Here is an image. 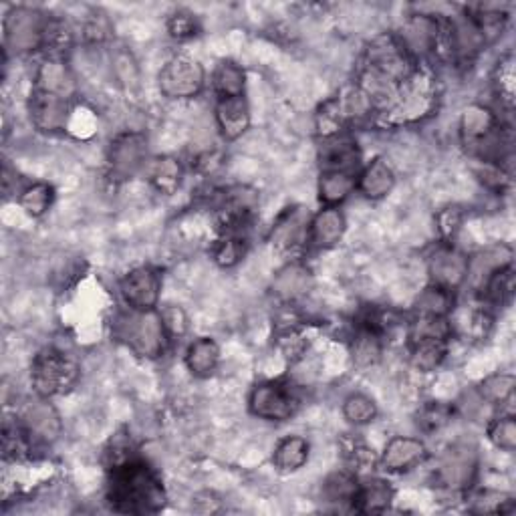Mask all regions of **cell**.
Wrapping results in <instances>:
<instances>
[{
	"mask_svg": "<svg viewBox=\"0 0 516 516\" xmlns=\"http://www.w3.org/2000/svg\"><path fill=\"white\" fill-rule=\"evenodd\" d=\"M107 502L121 514H156L166 506V490L158 472L134 458L109 468Z\"/></svg>",
	"mask_w": 516,
	"mask_h": 516,
	"instance_id": "6da1fadb",
	"label": "cell"
},
{
	"mask_svg": "<svg viewBox=\"0 0 516 516\" xmlns=\"http://www.w3.org/2000/svg\"><path fill=\"white\" fill-rule=\"evenodd\" d=\"M113 333L136 355L144 359H158L170 345V335L164 327L162 315L154 311H132L115 319Z\"/></svg>",
	"mask_w": 516,
	"mask_h": 516,
	"instance_id": "7a4b0ae2",
	"label": "cell"
},
{
	"mask_svg": "<svg viewBox=\"0 0 516 516\" xmlns=\"http://www.w3.org/2000/svg\"><path fill=\"white\" fill-rule=\"evenodd\" d=\"M53 17L35 7H13L5 15V45L17 55L35 53L47 47V35Z\"/></svg>",
	"mask_w": 516,
	"mask_h": 516,
	"instance_id": "3957f363",
	"label": "cell"
},
{
	"mask_svg": "<svg viewBox=\"0 0 516 516\" xmlns=\"http://www.w3.org/2000/svg\"><path fill=\"white\" fill-rule=\"evenodd\" d=\"M79 379L77 363L61 349H43L31 367V381L37 396L55 398L67 394Z\"/></svg>",
	"mask_w": 516,
	"mask_h": 516,
	"instance_id": "277c9868",
	"label": "cell"
},
{
	"mask_svg": "<svg viewBox=\"0 0 516 516\" xmlns=\"http://www.w3.org/2000/svg\"><path fill=\"white\" fill-rule=\"evenodd\" d=\"M436 83L420 67L402 83L396 105L385 113L392 123H414L428 117L436 107Z\"/></svg>",
	"mask_w": 516,
	"mask_h": 516,
	"instance_id": "5b68a950",
	"label": "cell"
},
{
	"mask_svg": "<svg viewBox=\"0 0 516 516\" xmlns=\"http://www.w3.org/2000/svg\"><path fill=\"white\" fill-rule=\"evenodd\" d=\"M363 67L402 85L416 73L418 63L406 53L396 35H379L365 49Z\"/></svg>",
	"mask_w": 516,
	"mask_h": 516,
	"instance_id": "8992f818",
	"label": "cell"
},
{
	"mask_svg": "<svg viewBox=\"0 0 516 516\" xmlns=\"http://www.w3.org/2000/svg\"><path fill=\"white\" fill-rule=\"evenodd\" d=\"M248 408L252 416L267 422H285L295 416L299 398L289 381H263L250 392Z\"/></svg>",
	"mask_w": 516,
	"mask_h": 516,
	"instance_id": "52a82bcc",
	"label": "cell"
},
{
	"mask_svg": "<svg viewBox=\"0 0 516 516\" xmlns=\"http://www.w3.org/2000/svg\"><path fill=\"white\" fill-rule=\"evenodd\" d=\"M158 85L162 95L168 99H192L202 93L206 85V71L200 61L186 55H178L162 67L158 75Z\"/></svg>",
	"mask_w": 516,
	"mask_h": 516,
	"instance_id": "ba28073f",
	"label": "cell"
},
{
	"mask_svg": "<svg viewBox=\"0 0 516 516\" xmlns=\"http://www.w3.org/2000/svg\"><path fill=\"white\" fill-rule=\"evenodd\" d=\"M148 138L142 132H123L113 138L107 150L109 174L115 180H129L148 166Z\"/></svg>",
	"mask_w": 516,
	"mask_h": 516,
	"instance_id": "9c48e42d",
	"label": "cell"
},
{
	"mask_svg": "<svg viewBox=\"0 0 516 516\" xmlns=\"http://www.w3.org/2000/svg\"><path fill=\"white\" fill-rule=\"evenodd\" d=\"M478 476V452L466 442L450 446L436 468V480L448 492L468 490Z\"/></svg>",
	"mask_w": 516,
	"mask_h": 516,
	"instance_id": "30bf717a",
	"label": "cell"
},
{
	"mask_svg": "<svg viewBox=\"0 0 516 516\" xmlns=\"http://www.w3.org/2000/svg\"><path fill=\"white\" fill-rule=\"evenodd\" d=\"M400 45L406 53L416 61H424L436 55L442 39H444V23H440L434 15H412L404 21L400 33H396Z\"/></svg>",
	"mask_w": 516,
	"mask_h": 516,
	"instance_id": "8fae6325",
	"label": "cell"
},
{
	"mask_svg": "<svg viewBox=\"0 0 516 516\" xmlns=\"http://www.w3.org/2000/svg\"><path fill=\"white\" fill-rule=\"evenodd\" d=\"M430 285L456 293L468 279V256L452 242L438 244L428 258Z\"/></svg>",
	"mask_w": 516,
	"mask_h": 516,
	"instance_id": "7c38bea8",
	"label": "cell"
},
{
	"mask_svg": "<svg viewBox=\"0 0 516 516\" xmlns=\"http://www.w3.org/2000/svg\"><path fill=\"white\" fill-rule=\"evenodd\" d=\"M119 293L132 311H154L162 295V275L154 267L132 269L121 279Z\"/></svg>",
	"mask_w": 516,
	"mask_h": 516,
	"instance_id": "4fadbf2b",
	"label": "cell"
},
{
	"mask_svg": "<svg viewBox=\"0 0 516 516\" xmlns=\"http://www.w3.org/2000/svg\"><path fill=\"white\" fill-rule=\"evenodd\" d=\"M502 127L500 115L482 103L468 105L460 115V138L474 158Z\"/></svg>",
	"mask_w": 516,
	"mask_h": 516,
	"instance_id": "5bb4252c",
	"label": "cell"
},
{
	"mask_svg": "<svg viewBox=\"0 0 516 516\" xmlns=\"http://www.w3.org/2000/svg\"><path fill=\"white\" fill-rule=\"evenodd\" d=\"M444 39L450 53L460 63L474 61L488 45L484 31L470 13L448 17L444 23Z\"/></svg>",
	"mask_w": 516,
	"mask_h": 516,
	"instance_id": "9a60e30c",
	"label": "cell"
},
{
	"mask_svg": "<svg viewBox=\"0 0 516 516\" xmlns=\"http://www.w3.org/2000/svg\"><path fill=\"white\" fill-rule=\"evenodd\" d=\"M29 115L37 132L59 134L71 123L73 101L35 89L29 99Z\"/></svg>",
	"mask_w": 516,
	"mask_h": 516,
	"instance_id": "2e32d148",
	"label": "cell"
},
{
	"mask_svg": "<svg viewBox=\"0 0 516 516\" xmlns=\"http://www.w3.org/2000/svg\"><path fill=\"white\" fill-rule=\"evenodd\" d=\"M309 224L311 214L303 206L287 208L273 224L269 242L275 250L293 254L301 250L305 244H309Z\"/></svg>",
	"mask_w": 516,
	"mask_h": 516,
	"instance_id": "e0dca14e",
	"label": "cell"
},
{
	"mask_svg": "<svg viewBox=\"0 0 516 516\" xmlns=\"http://www.w3.org/2000/svg\"><path fill=\"white\" fill-rule=\"evenodd\" d=\"M19 420L35 444H53L63 432L61 416L49 398L39 396L35 402L27 404Z\"/></svg>",
	"mask_w": 516,
	"mask_h": 516,
	"instance_id": "ac0fdd59",
	"label": "cell"
},
{
	"mask_svg": "<svg viewBox=\"0 0 516 516\" xmlns=\"http://www.w3.org/2000/svg\"><path fill=\"white\" fill-rule=\"evenodd\" d=\"M426 454V444L420 438L396 436L385 444L379 464L385 472H410L424 462Z\"/></svg>",
	"mask_w": 516,
	"mask_h": 516,
	"instance_id": "d6986e66",
	"label": "cell"
},
{
	"mask_svg": "<svg viewBox=\"0 0 516 516\" xmlns=\"http://www.w3.org/2000/svg\"><path fill=\"white\" fill-rule=\"evenodd\" d=\"M319 162L321 170H341L353 174H359L361 170V154L357 150V144L345 132L321 140Z\"/></svg>",
	"mask_w": 516,
	"mask_h": 516,
	"instance_id": "ffe728a7",
	"label": "cell"
},
{
	"mask_svg": "<svg viewBox=\"0 0 516 516\" xmlns=\"http://www.w3.org/2000/svg\"><path fill=\"white\" fill-rule=\"evenodd\" d=\"M35 89L65 97L69 101L77 95V79L65 59L59 55L45 59L35 75Z\"/></svg>",
	"mask_w": 516,
	"mask_h": 516,
	"instance_id": "44dd1931",
	"label": "cell"
},
{
	"mask_svg": "<svg viewBox=\"0 0 516 516\" xmlns=\"http://www.w3.org/2000/svg\"><path fill=\"white\" fill-rule=\"evenodd\" d=\"M512 258H514V252L508 244H494L480 250L474 258H468L466 283H470L474 289L480 291L494 273L506 267H512Z\"/></svg>",
	"mask_w": 516,
	"mask_h": 516,
	"instance_id": "7402d4cb",
	"label": "cell"
},
{
	"mask_svg": "<svg viewBox=\"0 0 516 516\" xmlns=\"http://www.w3.org/2000/svg\"><path fill=\"white\" fill-rule=\"evenodd\" d=\"M214 117H216V127L220 129V134L226 142H234L242 138L250 127V107H248L246 95L216 99Z\"/></svg>",
	"mask_w": 516,
	"mask_h": 516,
	"instance_id": "603a6c76",
	"label": "cell"
},
{
	"mask_svg": "<svg viewBox=\"0 0 516 516\" xmlns=\"http://www.w3.org/2000/svg\"><path fill=\"white\" fill-rule=\"evenodd\" d=\"M345 230H347L345 214L335 206H323L315 216H311L309 244L319 250L333 248L343 240Z\"/></svg>",
	"mask_w": 516,
	"mask_h": 516,
	"instance_id": "cb8c5ba5",
	"label": "cell"
},
{
	"mask_svg": "<svg viewBox=\"0 0 516 516\" xmlns=\"http://www.w3.org/2000/svg\"><path fill=\"white\" fill-rule=\"evenodd\" d=\"M396 186V172L383 158H373L357 174V190L367 200H381L392 194Z\"/></svg>",
	"mask_w": 516,
	"mask_h": 516,
	"instance_id": "d4e9b609",
	"label": "cell"
},
{
	"mask_svg": "<svg viewBox=\"0 0 516 516\" xmlns=\"http://www.w3.org/2000/svg\"><path fill=\"white\" fill-rule=\"evenodd\" d=\"M313 283H315V279H313L311 269L307 265L295 261V263L285 265L277 273V277L273 281V293L285 303H295L309 295V291L313 289Z\"/></svg>",
	"mask_w": 516,
	"mask_h": 516,
	"instance_id": "484cf974",
	"label": "cell"
},
{
	"mask_svg": "<svg viewBox=\"0 0 516 516\" xmlns=\"http://www.w3.org/2000/svg\"><path fill=\"white\" fill-rule=\"evenodd\" d=\"M349 353L357 367L361 369L373 367L383 353V331L361 321L351 337Z\"/></svg>",
	"mask_w": 516,
	"mask_h": 516,
	"instance_id": "4316f807",
	"label": "cell"
},
{
	"mask_svg": "<svg viewBox=\"0 0 516 516\" xmlns=\"http://www.w3.org/2000/svg\"><path fill=\"white\" fill-rule=\"evenodd\" d=\"M394 494L396 492L390 482L371 476V478L359 480V488H357V494H355L351 506L363 514L385 512L394 502Z\"/></svg>",
	"mask_w": 516,
	"mask_h": 516,
	"instance_id": "83f0119b",
	"label": "cell"
},
{
	"mask_svg": "<svg viewBox=\"0 0 516 516\" xmlns=\"http://www.w3.org/2000/svg\"><path fill=\"white\" fill-rule=\"evenodd\" d=\"M353 190H357V174L341 170H321L317 192L323 206L339 208V204H343L353 194Z\"/></svg>",
	"mask_w": 516,
	"mask_h": 516,
	"instance_id": "f1b7e54d",
	"label": "cell"
},
{
	"mask_svg": "<svg viewBox=\"0 0 516 516\" xmlns=\"http://www.w3.org/2000/svg\"><path fill=\"white\" fill-rule=\"evenodd\" d=\"M186 367L196 377H210L220 365V347L212 337H200L186 349Z\"/></svg>",
	"mask_w": 516,
	"mask_h": 516,
	"instance_id": "f546056e",
	"label": "cell"
},
{
	"mask_svg": "<svg viewBox=\"0 0 516 516\" xmlns=\"http://www.w3.org/2000/svg\"><path fill=\"white\" fill-rule=\"evenodd\" d=\"M448 355V341L434 337L410 339V361L422 373L436 371Z\"/></svg>",
	"mask_w": 516,
	"mask_h": 516,
	"instance_id": "4dcf8cb0",
	"label": "cell"
},
{
	"mask_svg": "<svg viewBox=\"0 0 516 516\" xmlns=\"http://www.w3.org/2000/svg\"><path fill=\"white\" fill-rule=\"evenodd\" d=\"M148 178L152 182V186L164 194V196H172L180 190L182 180H184V166L178 158L174 156H162L156 158L154 162L148 164Z\"/></svg>",
	"mask_w": 516,
	"mask_h": 516,
	"instance_id": "1f68e13d",
	"label": "cell"
},
{
	"mask_svg": "<svg viewBox=\"0 0 516 516\" xmlns=\"http://www.w3.org/2000/svg\"><path fill=\"white\" fill-rule=\"evenodd\" d=\"M212 89L216 93V99L244 95V89H246L244 69L236 61H230V59L220 61L212 71Z\"/></svg>",
	"mask_w": 516,
	"mask_h": 516,
	"instance_id": "d6a6232c",
	"label": "cell"
},
{
	"mask_svg": "<svg viewBox=\"0 0 516 516\" xmlns=\"http://www.w3.org/2000/svg\"><path fill=\"white\" fill-rule=\"evenodd\" d=\"M309 442L303 436H287L283 438L273 454V462L281 472H297L309 460Z\"/></svg>",
	"mask_w": 516,
	"mask_h": 516,
	"instance_id": "836d02e7",
	"label": "cell"
},
{
	"mask_svg": "<svg viewBox=\"0 0 516 516\" xmlns=\"http://www.w3.org/2000/svg\"><path fill=\"white\" fill-rule=\"evenodd\" d=\"M246 234L244 232H220L218 240L212 246L214 263L222 269L236 267L246 254Z\"/></svg>",
	"mask_w": 516,
	"mask_h": 516,
	"instance_id": "e575fe53",
	"label": "cell"
},
{
	"mask_svg": "<svg viewBox=\"0 0 516 516\" xmlns=\"http://www.w3.org/2000/svg\"><path fill=\"white\" fill-rule=\"evenodd\" d=\"M454 293L440 287H426L416 299V317H450Z\"/></svg>",
	"mask_w": 516,
	"mask_h": 516,
	"instance_id": "d590c367",
	"label": "cell"
},
{
	"mask_svg": "<svg viewBox=\"0 0 516 516\" xmlns=\"http://www.w3.org/2000/svg\"><path fill=\"white\" fill-rule=\"evenodd\" d=\"M514 396V375L492 373L478 385V398L490 406H504Z\"/></svg>",
	"mask_w": 516,
	"mask_h": 516,
	"instance_id": "8d00e7d4",
	"label": "cell"
},
{
	"mask_svg": "<svg viewBox=\"0 0 516 516\" xmlns=\"http://www.w3.org/2000/svg\"><path fill=\"white\" fill-rule=\"evenodd\" d=\"M514 287H516V281H514V269L512 267H506V269L494 273L486 281V285L480 289L486 307H504V305H508L512 301Z\"/></svg>",
	"mask_w": 516,
	"mask_h": 516,
	"instance_id": "74e56055",
	"label": "cell"
},
{
	"mask_svg": "<svg viewBox=\"0 0 516 516\" xmlns=\"http://www.w3.org/2000/svg\"><path fill=\"white\" fill-rule=\"evenodd\" d=\"M359 488V476L351 470L333 472L323 482V496L331 504H351Z\"/></svg>",
	"mask_w": 516,
	"mask_h": 516,
	"instance_id": "f35d334b",
	"label": "cell"
},
{
	"mask_svg": "<svg viewBox=\"0 0 516 516\" xmlns=\"http://www.w3.org/2000/svg\"><path fill=\"white\" fill-rule=\"evenodd\" d=\"M53 200H55V190L45 182H35L19 192L21 208L33 218L45 216L51 210Z\"/></svg>",
	"mask_w": 516,
	"mask_h": 516,
	"instance_id": "ab89813d",
	"label": "cell"
},
{
	"mask_svg": "<svg viewBox=\"0 0 516 516\" xmlns=\"http://www.w3.org/2000/svg\"><path fill=\"white\" fill-rule=\"evenodd\" d=\"M35 446L31 434L25 430L21 420L5 422L3 428V452L7 460H23Z\"/></svg>",
	"mask_w": 516,
	"mask_h": 516,
	"instance_id": "60d3db41",
	"label": "cell"
},
{
	"mask_svg": "<svg viewBox=\"0 0 516 516\" xmlns=\"http://www.w3.org/2000/svg\"><path fill=\"white\" fill-rule=\"evenodd\" d=\"M377 404L365 394H351L343 402V416L353 426H367L377 418Z\"/></svg>",
	"mask_w": 516,
	"mask_h": 516,
	"instance_id": "b9f144b4",
	"label": "cell"
},
{
	"mask_svg": "<svg viewBox=\"0 0 516 516\" xmlns=\"http://www.w3.org/2000/svg\"><path fill=\"white\" fill-rule=\"evenodd\" d=\"M488 440L502 452H514L516 448V422L514 416H498L488 424Z\"/></svg>",
	"mask_w": 516,
	"mask_h": 516,
	"instance_id": "7bdbcfd3",
	"label": "cell"
},
{
	"mask_svg": "<svg viewBox=\"0 0 516 516\" xmlns=\"http://www.w3.org/2000/svg\"><path fill=\"white\" fill-rule=\"evenodd\" d=\"M111 69H113V75L117 77V81L123 87H136L138 85V79H140L138 63L129 51H125V49L113 51L111 53Z\"/></svg>",
	"mask_w": 516,
	"mask_h": 516,
	"instance_id": "ee69618b",
	"label": "cell"
},
{
	"mask_svg": "<svg viewBox=\"0 0 516 516\" xmlns=\"http://www.w3.org/2000/svg\"><path fill=\"white\" fill-rule=\"evenodd\" d=\"M494 89L496 97L504 107H512L514 101V59L504 57L494 71Z\"/></svg>",
	"mask_w": 516,
	"mask_h": 516,
	"instance_id": "f6af8a7d",
	"label": "cell"
},
{
	"mask_svg": "<svg viewBox=\"0 0 516 516\" xmlns=\"http://www.w3.org/2000/svg\"><path fill=\"white\" fill-rule=\"evenodd\" d=\"M168 31L176 41H190L200 33V23L190 11H178L168 19Z\"/></svg>",
	"mask_w": 516,
	"mask_h": 516,
	"instance_id": "bcb514c9",
	"label": "cell"
},
{
	"mask_svg": "<svg viewBox=\"0 0 516 516\" xmlns=\"http://www.w3.org/2000/svg\"><path fill=\"white\" fill-rule=\"evenodd\" d=\"M452 408L450 406H444L440 402H432L428 406H424V410L420 412V428L424 432H438L442 430L450 420H452Z\"/></svg>",
	"mask_w": 516,
	"mask_h": 516,
	"instance_id": "7dc6e473",
	"label": "cell"
},
{
	"mask_svg": "<svg viewBox=\"0 0 516 516\" xmlns=\"http://www.w3.org/2000/svg\"><path fill=\"white\" fill-rule=\"evenodd\" d=\"M111 31V23L103 13H91L81 25V35L91 45L105 43L111 37Z\"/></svg>",
	"mask_w": 516,
	"mask_h": 516,
	"instance_id": "c3c4849f",
	"label": "cell"
},
{
	"mask_svg": "<svg viewBox=\"0 0 516 516\" xmlns=\"http://www.w3.org/2000/svg\"><path fill=\"white\" fill-rule=\"evenodd\" d=\"M279 347L285 353V357H289L291 361H297V359H301L305 355L307 341H305V337L295 327H287L279 335Z\"/></svg>",
	"mask_w": 516,
	"mask_h": 516,
	"instance_id": "681fc988",
	"label": "cell"
},
{
	"mask_svg": "<svg viewBox=\"0 0 516 516\" xmlns=\"http://www.w3.org/2000/svg\"><path fill=\"white\" fill-rule=\"evenodd\" d=\"M160 315H162V321H164V327H166L170 339L186 335V331H188V315H186V311L182 307L170 305L164 311H160Z\"/></svg>",
	"mask_w": 516,
	"mask_h": 516,
	"instance_id": "f907efd6",
	"label": "cell"
},
{
	"mask_svg": "<svg viewBox=\"0 0 516 516\" xmlns=\"http://www.w3.org/2000/svg\"><path fill=\"white\" fill-rule=\"evenodd\" d=\"M438 228H440V232H442V236L446 238V240H452L454 236H456V232L460 230V224H462V216H460V212L456 210V208H446V210H442L440 212V216H438Z\"/></svg>",
	"mask_w": 516,
	"mask_h": 516,
	"instance_id": "816d5d0a",
	"label": "cell"
}]
</instances>
